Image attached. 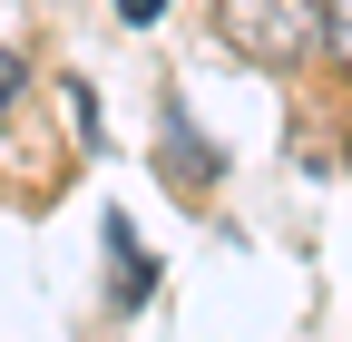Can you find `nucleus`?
<instances>
[{"label":"nucleus","instance_id":"obj_1","mask_svg":"<svg viewBox=\"0 0 352 342\" xmlns=\"http://www.w3.org/2000/svg\"><path fill=\"white\" fill-rule=\"evenodd\" d=\"M215 39L254 69H303L323 49V0H215Z\"/></svg>","mask_w":352,"mask_h":342},{"label":"nucleus","instance_id":"obj_2","mask_svg":"<svg viewBox=\"0 0 352 342\" xmlns=\"http://www.w3.org/2000/svg\"><path fill=\"white\" fill-rule=\"evenodd\" d=\"M323 39L342 49V69H352V0H323Z\"/></svg>","mask_w":352,"mask_h":342},{"label":"nucleus","instance_id":"obj_3","mask_svg":"<svg viewBox=\"0 0 352 342\" xmlns=\"http://www.w3.org/2000/svg\"><path fill=\"white\" fill-rule=\"evenodd\" d=\"M10 98H20V49L0 39V117H10Z\"/></svg>","mask_w":352,"mask_h":342},{"label":"nucleus","instance_id":"obj_4","mask_svg":"<svg viewBox=\"0 0 352 342\" xmlns=\"http://www.w3.org/2000/svg\"><path fill=\"white\" fill-rule=\"evenodd\" d=\"M157 10H166V0H118V20H138V30H147Z\"/></svg>","mask_w":352,"mask_h":342}]
</instances>
